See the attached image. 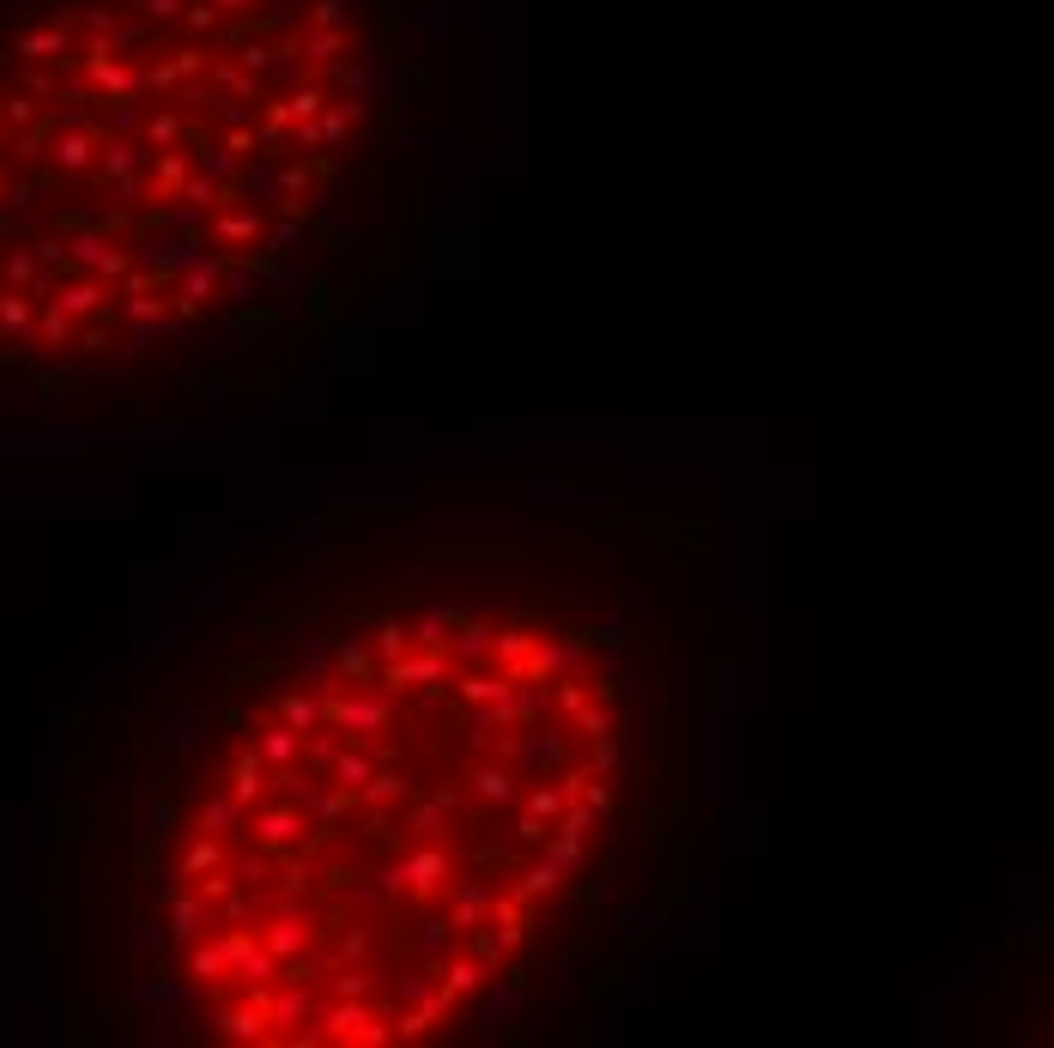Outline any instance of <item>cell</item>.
<instances>
[{"mask_svg":"<svg viewBox=\"0 0 1054 1048\" xmlns=\"http://www.w3.org/2000/svg\"><path fill=\"white\" fill-rule=\"evenodd\" d=\"M576 697L534 637L479 679L448 672L443 637L389 630L376 655H345L316 691L273 703L279 716L218 775L200 843L345 836L352 861L195 957V969L213 964L200 982H255L230 1030L413 1037L479 988L485 964L497 969L527 934V903L558 885L521 855L588 824L582 763L521 775L497 746Z\"/></svg>","mask_w":1054,"mask_h":1048,"instance_id":"obj_1","label":"cell"}]
</instances>
